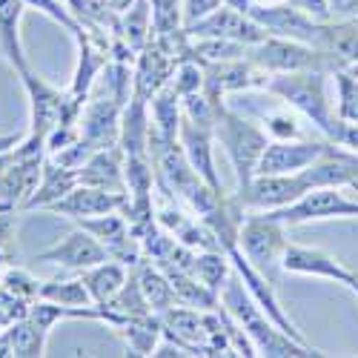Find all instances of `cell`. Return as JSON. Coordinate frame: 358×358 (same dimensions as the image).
Listing matches in <instances>:
<instances>
[{
  "label": "cell",
  "instance_id": "7",
  "mask_svg": "<svg viewBox=\"0 0 358 358\" xmlns=\"http://www.w3.org/2000/svg\"><path fill=\"white\" fill-rule=\"evenodd\" d=\"M324 152H330V143L292 138V141H270L258 161L255 175H295L313 166Z\"/></svg>",
  "mask_w": 358,
  "mask_h": 358
},
{
  "label": "cell",
  "instance_id": "23",
  "mask_svg": "<svg viewBox=\"0 0 358 358\" xmlns=\"http://www.w3.org/2000/svg\"><path fill=\"white\" fill-rule=\"evenodd\" d=\"M192 275H195L201 284H206L210 289L224 287L221 281L227 278V258H224L218 250H213V252H198V255H195V264H192Z\"/></svg>",
  "mask_w": 358,
  "mask_h": 358
},
{
  "label": "cell",
  "instance_id": "28",
  "mask_svg": "<svg viewBox=\"0 0 358 358\" xmlns=\"http://www.w3.org/2000/svg\"><path fill=\"white\" fill-rule=\"evenodd\" d=\"M327 6H330L333 15L347 17V15H355L358 12V0H327Z\"/></svg>",
  "mask_w": 358,
  "mask_h": 358
},
{
  "label": "cell",
  "instance_id": "14",
  "mask_svg": "<svg viewBox=\"0 0 358 358\" xmlns=\"http://www.w3.org/2000/svg\"><path fill=\"white\" fill-rule=\"evenodd\" d=\"M78 187V172L75 169H66L61 164H46L43 172H41V181L23 206L26 210H49L55 201H61L66 192H72Z\"/></svg>",
  "mask_w": 358,
  "mask_h": 358
},
{
  "label": "cell",
  "instance_id": "10",
  "mask_svg": "<svg viewBox=\"0 0 358 358\" xmlns=\"http://www.w3.org/2000/svg\"><path fill=\"white\" fill-rule=\"evenodd\" d=\"M112 258L109 250L98 241V238L92 232H86L83 227L64 235L57 244H52L49 250H43L38 255V261H49V264H57L64 266V270H89V266H95L101 261Z\"/></svg>",
  "mask_w": 358,
  "mask_h": 358
},
{
  "label": "cell",
  "instance_id": "32",
  "mask_svg": "<svg viewBox=\"0 0 358 358\" xmlns=\"http://www.w3.org/2000/svg\"><path fill=\"white\" fill-rule=\"evenodd\" d=\"M0 333H3V330H0Z\"/></svg>",
  "mask_w": 358,
  "mask_h": 358
},
{
  "label": "cell",
  "instance_id": "4",
  "mask_svg": "<svg viewBox=\"0 0 358 358\" xmlns=\"http://www.w3.org/2000/svg\"><path fill=\"white\" fill-rule=\"evenodd\" d=\"M241 250L247 255V261L255 266L258 273L270 275L275 266H281V258H284V224L275 221L270 213L264 215H247L244 224H241Z\"/></svg>",
  "mask_w": 358,
  "mask_h": 358
},
{
  "label": "cell",
  "instance_id": "29",
  "mask_svg": "<svg viewBox=\"0 0 358 358\" xmlns=\"http://www.w3.org/2000/svg\"><path fill=\"white\" fill-rule=\"evenodd\" d=\"M23 138H26L23 132H3V135H0V155L9 152V149H15Z\"/></svg>",
  "mask_w": 358,
  "mask_h": 358
},
{
  "label": "cell",
  "instance_id": "31",
  "mask_svg": "<svg viewBox=\"0 0 358 358\" xmlns=\"http://www.w3.org/2000/svg\"><path fill=\"white\" fill-rule=\"evenodd\" d=\"M9 210H12V206H9V203H0V213H9Z\"/></svg>",
  "mask_w": 358,
  "mask_h": 358
},
{
  "label": "cell",
  "instance_id": "17",
  "mask_svg": "<svg viewBox=\"0 0 358 358\" xmlns=\"http://www.w3.org/2000/svg\"><path fill=\"white\" fill-rule=\"evenodd\" d=\"M83 284L89 295H92V304L103 307L121 292V287L127 284V273L121 264H115V258H106L95 266H89V270H83Z\"/></svg>",
  "mask_w": 358,
  "mask_h": 358
},
{
  "label": "cell",
  "instance_id": "3",
  "mask_svg": "<svg viewBox=\"0 0 358 358\" xmlns=\"http://www.w3.org/2000/svg\"><path fill=\"white\" fill-rule=\"evenodd\" d=\"M218 124V135L227 143V152L235 164L238 172V189H244L258 169V161L264 155L266 143H270V135H264L252 121L241 115H232V112H218L215 117Z\"/></svg>",
  "mask_w": 358,
  "mask_h": 358
},
{
  "label": "cell",
  "instance_id": "1",
  "mask_svg": "<svg viewBox=\"0 0 358 358\" xmlns=\"http://www.w3.org/2000/svg\"><path fill=\"white\" fill-rule=\"evenodd\" d=\"M224 307L227 313L244 327V333L252 338L258 355H321L318 350H310L304 341H298L292 336H287L284 330H275L266 318V313L255 304L252 292L247 289V284H241L235 275L224 284Z\"/></svg>",
  "mask_w": 358,
  "mask_h": 358
},
{
  "label": "cell",
  "instance_id": "30",
  "mask_svg": "<svg viewBox=\"0 0 358 358\" xmlns=\"http://www.w3.org/2000/svg\"><path fill=\"white\" fill-rule=\"evenodd\" d=\"M347 287H350V289H352V292H355V295H358V275H352V281H350V284H347Z\"/></svg>",
  "mask_w": 358,
  "mask_h": 358
},
{
  "label": "cell",
  "instance_id": "19",
  "mask_svg": "<svg viewBox=\"0 0 358 358\" xmlns=\"http://www.w3.org/2000/svg\"><path fill=\"white\" fill-rule=\"evenodd\" d=\"M117 330L124 333L127 347L132 350V355H152L155 347H158V338L164 333V321H161V315L152 318V313H146V315L127 318Z\"/></svg>",
  "mask_w": 358,
  "mask_h": 358
},
{
  "label": "cell",
  "instance_id": "9",
  "mask_svg": "<svg viewBox=\"0 0 358 358\" xmlns=\"http://www.w3.org/2000/svg\"><path fill=\"white\" fill-rule=\"evenodd\" d=\"M252 61L264 69H273L278 75L284 72H324V52H313L298 41H270L264 38L252 49Z\"/></svg>",
  "mask_w": 358,
  "mask_h": 358
},
{
  "label": "cell",
  "instance_id": "26",
  "mask_svg": "<svg viewBox=\"0 0 358 358\" xmlns=\"http://www.w3.org/2000/svg\"><path fill=\"white\" fill-rule=\"evenodd\" d=\"M3 287L9 292H15L17 298H23V301L41 295V284L32 275H29V273H23V270H6L3 273Z\"/></svg>",
  "mask_w": 358,
  "mask_h": 358
},
{
  "label": "cell",
  "instance_id": "22",
  "mask_svg": "<svg viewBox=\"0 0 358 358\" xmlns=\"http://www.w3.org/2000/svg\"><path fill=\"white\" fill-rule=\"evenodd\" d=\"M38 298L52 301V304H61V307H92V295H89L83 278L46 281V284H41V295Z\"/></svg>",
  "mask_w": 358,
  "mask_h": 358
},
{
  "label": "cell",
  "instance_id": "6",
  "mask_svg": "<svg viewBox=\"0 0 358 358\" xmlns=\"http://www.w3.org/2000/svg\"><path fill=\"white\" fill-rule=\"evenodd\" d=\"M304 192H310V184L301 172L295 175H255L252 181L238 189L244 210H258V213H273L281 206H289Z\"/></svg>",
  "mask_w": 358,
  "mask_h": 358
},
{
  "label": "cell",
  "instance_id": "16",
  "mask_svg": "<svg viewBox=\"0 0 358 358\" xmlns=\"http://www.w3.org/2000/svg\"><path fill=\"white\" fill-rule=\"evenodd\" d=\"M26 12V0H0V55L12 69L23 72V46H20V17Z\"/></svg>",
  "mask_w": 358,
  "mask_h": 358
},
{
  "label": "cell",
  "instance_id": "20",
  "mask_svg": "<svg viewBox=\"0 0 358 358\" xmlns=\"http://www.w3.org/2000/svg\"><path fill=\"white\" fill-rule=\"evenodd\" d=\"M138 284H141V289H143V298L149 301V307H152V313L161 315V313H166L169 307L178 304L169 275H161L155 266H143L141 275H138Z\"/></svg>",
  "mask_w": 358,
  "mask_h": 358
},
{
  "label": "cell",
  "instance_id": "8",
  "mask_svg": "<svg viewBox=\"0 0 358 358\" xmlns=\"http://www.w3.org/2000/svg\"><path fill=\"white\" fill-rule=\"evenodd\" d=\"M189 32L198 38H224L244 46H255L266 38L264 26L255 17H247L244 12H235V9H213L210 15L192 20Z\"/></svg>",
  "mask_w": 358,
  "mask_h": 358
},
{
  "label": "cell",
  "instance_id": "33",
  "mask_svg": "<svg viewBox=\"0 0 358 358\" xmlns=\"http://www.w3.org/2000/svg\"><path fill=\"white\" fill-rule=\"evenodd\" d=\"M355 275H358V273H355Z\"/></svg>",
  "mask_w": 358,
  "mask_h": 358
},
{
  "label": "cell",
  "instance_id": "18",
  "mask_svg": "<svg viewBox=\"0 0 358 358\" xmlns=\"http://www.w3.org/2000/svg\"><path fill=\"white\" fill-rule=\"evenodd\" d=\"M178 98L181 92L172 86V83H164L158 92H155V101H152V117H155V129H158V138L164 143H175L178 132H181V106H178Z\"/></svg>",
  "mask_w": 358,
  "mask_h": 358
},
{
  "label": "cell",
  "instance_id": "15",
  "mask_svg": "<svg viewBox=\"0 0 358 358\" xmlns=\"http://www.w3.org/2000/svg\"><path fill=\"white\" fill-rule=\"evenodd\" d=\"M78 184H89V187L109 189V192H124V184H127L124 164L117 161L115 152L98 149V152L78 169Z\"/></svg>",
  "mask_w": 358,
  "mask_h": 358
},
{
  "label": "cell",
  "instance_id": "27",
  "mask_svg": "<svg viewBox=\"0 0 358 358\" xmlns=\"http://www.w3.org/2000/svg\"><path fill=\"white\" fill-rule=\"evenodd\" d=\"M172 86H175L184 98H187V95H195L198 89L203 86V75H201V69H198V66L184 64L181 69H178V78H175V83H172Z\"/></svg>",
  "mask_w": 358,
  "mask_h": 358
},
{
  "label": "cell",
  "instance_id": "12",
  "mask_svg": "<svg viewBox=\"0 0 358 358\" xmlns=\"http://www.w3.org/2000/svg\"><path fill=\"white\" fill-rule=\"evenodd\" d=\"M281 270L292 273V275H315V278H330L338 284H350L355 273H350L347 266H341L333 255H327L324 250H313V247H301V244H289L284 247V258H281Z\"/></svg>",
  "mask_w": 358,
  "mask_h": 358
},
{
  "label": "cell",
  "instance_id": "2",
  "mask_svg": "<svg viewBox=\"0 0 358 358\" xmlns=\"http://www.w3.org/2000/svg\"><path fill=\"white\" fill-rule=\"evenodd\" d=\"M270 92L284 98L289 106H295L301 115H307L310 121L333 141L341 132V121H336V115L330 109V101L324 95V72H284L270 80Z\"/></svg>",
  "mask_w": 358,
  "mask_h": 358
},
{
  "label": "cell",
  "instance_id": "5",
  "mask_svg": "<svg viewBox=\"0 0 358 358\" xmlns=\"http://www.w3.org/2000/svg\"><path fill=\"white\" fill-rule=\"evenodd\" d=\"M26 95H29V106H32V135L46 141L61 124H72L69 121V98L55 89L52 83H46L43 78L32 75L29 69L20 72Z\"/></svg>",
  "mask_w": 358,
  "mask_h": 358
},
{
  "label": "cell",
  "instance_id": "24",
  "mask_svg": "<svg viewBox=\"0 0 358 358\" xmlns=\"http://www.w3.org/2000/svg\"><path fill=\"white\" fill-rule=\"evenodd\" d=\"M336 86H338V117L344 124H358V78L352 72H338Z\"/></svg>",
  "mask_w": 358,
  "mask_h": 358
},
{
  "label": "cell",
  "instance_id": "21",
  "mask_svg": "<svg viewBox=\"0 0 358 358\" xmlns=\"http://www.w3.org/2000/svg\"><path fill=\"white\" fill-rule=\"evenodd\" d=\"M166 75H169V64H166L164 52H158V49H149V52L141 57L138 78H135L138 98H141V101H146L149 95H155L158 89L166 83Z\"/></svg>",
  "mask_w": 358,
  "mask_h": 358
},
{
  "label": "cell",
  "instance_id": "25",
  "mask_svg": "<svg viewBox=\"0 0 358 358\" xmlns=\"http://www.w3.org/2000/svg\"><path fill=\"white\" fill-rule=\"evenodd\" d=\"M266 135H270V141L304 138V135H301V127H298V121H295L289 112H278V115H270V117H266Z\"/></svg>",
  "mask_w": 358,
  "mask_h": 358
},
{
  "label": "cell",
  "instance_id": "11",
  "mask_svg": "<svg viewBox=\"0 0 358 358\" xmlns=\"http://www.w3.org/2000/svg\"><path fill=\"white\" fill-rule=\"evenodd\" d=\"M124 206H127V198L121 192H109V189H98V187H89V184H78L61 201H55L49 206V213L80 221V218H95V215L117 213V210H124Z\"/></svg>",
  "mask_w": 358,
  "mask_h": 358
},
{
  "label": "cell",
  "instance_id": "13",
  "mask_svg": "<svg viewBox=\"0 0 358 358\" xmlns=\"http://www.w3.org/2000/svg\"><path fill=\"white\" fill-rule=\"evenodd\" d=\"M46 336H49L46 327L35 321L32 315H26L0 333V355H20V358L43 355Z\"/></svg>",
  "mask_w": 358,
  "mask_h": 358
}]
</instances>
